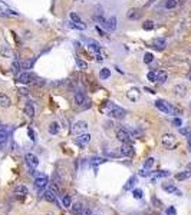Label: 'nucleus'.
<instances>
[{"label":"nucleus","instance_id":"obj_1","mask_svg":"<svg viewBox=\"0 0 191 215\" xmlns=\"http://www.w3.org/2000/svg\"><path fill=\"white\" fill-rule=\"evenodd\" d=\"M106 106H108V115L111 116V118H114V119H124L126 115L125 109H122L121 106H116L114 105V103H109V102H106Z\"/></svg>","mask_w":191,"mask_h":215},{"label":"nucleus","instance_id":"obj_2","mask_svg":"<svg viewBox=\"0 0 191 215\" xmlns=\"http://www.w3.org/2000/svg\"><path fill=\"white\" fill-rule=\"evenodd\" d=\"M155 108H157L158 110H161L163 113H171V115H175V113L178 112L174 106H171L168 102H165V100H163V99L155 100Z\"/></svg>","mask_w":191,"mask_h":215},{"label":"nucleus","instance_id":"obj_3","mask_svg":"<svg viewBox=\"0 0 191 215\" xmlns=\"http://www.w3.org/2000/svg\"><path fill=\"white\" fill-rule=\"evenodd\" d=\"M161 143H163L164 148L173 149L175 146V136L173 133H164L163 138H161Z\"/></svg>","mask_w":191,"mask_h":215},{"label":"nucleus","instance_id":"obj_4","mask_svg":"<svg viewBox=\"0 0 191 215\" xmlns=\"http://www.w3.org/2000/svg\"><path fill=\"white\" fill-rule=\"evenodd\" d=\"M81 39L88 44V47H89V49H92L95 53H101V44H99L96 40H93V39H89V37H85V36H82Z\"/></svg>","mask_w":191,"mask_h":215},{"label":"nucleus","instance_id":"obj_5","mask_svg":"<svg viewBox=\"0 0 191 215\" xmlns=\"http://www.w3.org/2000/svg\"><path fill=\"white\" fill-rule=\"evenodd\" d=\"M86 129H88L86 122L85 121H78L76 123H73V126H72V132L75 133V135H81V133H83Z\"/></svg>","mask_w":191,"mask_h":215},{"label":"nucleus","instance_id":"obj_6","mask_svg":"<svg viewBox=\"0 0 191 215\" xmlns=\"http://www.w3.org/2000/svg\"><path fill=\"white\" fill-rule=\"evenodd\" d=\"M33 79H35V76L30 72H22L20 75H17V82L22 83V85H27V83L33 82Z\"/></svg>","mask_w":191,"mask_h":215},{"label":"nucleus","instance_id":"obj_7","mask_svg":"<svg viewBox=\"0 0 191 215\" xmlns=\"http://www.w3.org/2000/svg\"><path fill=\"white\" fill-rule=\"evenodd\" d=\"M119 151H121V155H122V156H126V158H131V156H134V154H135V151L132 148V145H129V142L122 143V146H121Z\"/></svg>","mask_w":191,"mask_h":215},{"label":"nucleus","instance_id":"obj_8","mask_svg":"<svg viewBox=\"0 0 191 215\" xmlns=\"http://www.w3.org/2000/svg\"><path fill=\"white\" fill-rule=\"evenodd\" d=\"M116 138L119 139L122 143H125V142H129V141H132L131 138V135H129V132L126 131L125 128L124 129H119V131H116Z\"/></svg>","mask_w":191,"mask_h":215},{"label":"nucleus","instance_id":"obj_9","mask_svg":"<svg viewBox=\"0 0 191 215\" xmlns=\"http://www.w3.org/2000/svg\"><path fill=\"white\" fill-rule=\"evenodd\" d=\"M76 145H79L81 148H83V146H86L88 143L91 142V135L89 133H81V135H78L76 138Z\"/></svg>","mask_w":191,"mask_h":215},{"label":"nucleus","instance_id":"obj_10","mask_svg":"<svg viewBox=\"0 0 191 215\" xmlns=\"http://www.w3.org/2000/svg\"><path fill=\"white\" fill-rule=\"evenodd\" d=\"M25 159H26V164L30 168H36V166L39 165V159H38V156L36 155H33V154H26V156H25Z\"/></svg>","mask_w":191,"mask_h":215},{"label":"nucleus","instance_id":"obj_11","mask_svg":"<svg viewBox=\"0 0 191 215\" xmlns=\"http://www.w3.org/2000/svg\"><path fill=\"white\" fill-rule=\"evenodd\" d=\"M165 46H167V42H165V39L164 37H155L152 40V47L157 50H164L165 49Z\"/></svg>","mask_w":191,"mask_h":215},{"label":"nucleus","instance_id":"obj_12","mask_svg":"<svg viewBox=\"0 0 191 215\" xmlns=\"http://www.w3.org/2000/svg\"><path fill=\"white\" fill-rule=\"evenodd\" d=\"M48 181H49V179H48V177H45V175H39V177L35 179V182H33V184H35V187H36V188H39V189H43V188L48 185Z\"/></svg>","mask_w":191,"mask_h":215},{"label":"nucleus","instance_id":"obj_13","mask_svg":"<svg viewBox=\"0 0 191 215\" xmlns=\"http://www.w3.org/2000/svg\"><path fill=\"white\" fill-rule=\"evenodd\" d=\"M174 93H175V96H178V98H184V96L187 95V86L186 85H183V83L175 85L174 86Z\"/></svg>","mask_w":191,"mask_h":215},{"label":"nucleus","instance_id":"obj_14","mask_svg":"<svg viewBox=\"0 0 191 215\" xmlns=\"http://www.w3.org/2000/svg\"><path fill=\"white\" fill-rule=\"evenodd\" d=\"M163 189L165 191V192H168V194H177V195H180V191H178L177 187H175L174 184H171V182H164Z\"/></svg>","mask_w":191,"mask_h":215},{"label":"nucleus","instance_id":"obj_15","mask_svg":"<svg viewBox=\"0 0 191 215\" xmlns=\"http://www.w3.org/2000/svg\"><path fill=\"white\" fill-rule=\"evenodd\" d=\"M0 55H2V57H5V59H10V57H13V52H12V49L9 46L2 44L0 46Z\"/></svg>","mask_w":191,"mask_h":215},{"label":"nucleus","instance_id":"obj_16","mask_svg":"<svg viewBox=\"0 0 191 215\" xmlns=\"http://www.w3.org/2000/svg\"><path fill=\"white\" fill-rule=\"evenodd\" d=\"M105 28L108 29L109 32H115L116 30V17L111 16L109 19H106V26Z\"/></svg>","mask_w":191,"mask_h":215},{"label":"nucleus","instance_id":"obj_17","mask_svg":"<svg viewBox=\"0 0 191 215\" xmlns=\"http://www.w3.org/2000/svg\"><path fill=\"white\" fill-rule=\"evenodd\" d=\"M136 182H138V177H136V175H132V177L129 178L128 181H126L125 185H124V189H125V191H129V189H132V188L136 185Z\"/></svg>","mask_w":191,"mask_h":215},{"label":"nucleus","instance_id":"obj_18","mask_svg":"<svg viewBox=\"0 0 191 215\" xmlns=\"http://www.w3.org/2000/svg\"><path fill=\"white\" fill-rule=\"evenodd\" d=\"M126 17H128L129 20H136V19L141 17V11L138 10V9H129L128 13H126Z\"/></svg>","mask_w":191,"mask_h":215},{"label":"nucleus","instance_id":"obj_19","mask_svg":"<svg viewBox=\"0 0 191 215\" xmlns=\"http://www.w3.org/2000/svg\"><path fill=\"white\" fill-rule=\"evenodd\" d=\"M75 103L78 106H83V103H88L86 98H85V95L82 93V92H76L75 93Z\"/></svg>","mask_w":191,"mask_h":215},{"label":"nucleus","instance_id":"obj_20","mask_svg":"<svg viewBox=\"0 0 191 215\" xmlns=\"http://www.w3.org/2000/svg\"><path fill=\"white\" fill-rule=\"evenodd\" d=\"M139 89H136V88H132L129 89L128 92H126V96H128V99H131V100H136L138 98H139Z\"/></svg>","mask_w":191,"mask_h":215},{"label":"nucleus","instance_id":"obj_21","mask_svg":"<svg viewBox=\"0 0 191 215\" xmlns=\"http://www.w3.org/2000/svg\"><path fill=\"white\" fill-rule=\"evenodd\" d=\"M10 105H12L10 98H9L7 95H5V93L0 95V106H2V108H9Z\"/></svg>","mask_w":191,"mask_h":215},{"label":"nucleus","instance_id":"obj_22","mask_svg":"<svg viewBox=\"0 0 191 215\" xmlns=\"http://www.w3.org/2000/svg\"><path fill=\"white\" fill-rule=\"evenodd\" d=\"M27 192H29V189L25 185H17L15 188V195H17V197H25V195H27Z\"/></svg>","mask_w":191,"mask_h":215},{"label":"nucleus","instance_id":"obj_23","mask_svg":"<svg viewBox=\"0 0 191 215\" xmlns=\"http://www.w3.org/2000/svg\"><path fill=\"white\" fill-rule=\"evenodd\" d=\"M33 65H35V59H27V60H23L20 63V67L25 69L26 72H29L30 69H33Z\"/></svg>","mask_w":191,"mask_h":215},{"label":"nucleus","instance_id":"obj_24","mask_svg":"<svg viewBox=\"0 0 191 215\" xmlns=\"http://www.w3.org/2000/svg\"><path fill=\"white\" fill-rule=\"evenodd\" d=\"M167 79H168V75H167V72H164V70L157 72V83L163 85V83L167 82Z\"/></svg>","mask_w":191,"mask_h":215},{"label":"nucleus","instance_id":"obj_25","mask_svg":"<svg viewBox=\"0 0 191 215\" xmlns=\"http://www.w3.org/2000/svg\"><path fill=\"white\" fill-rule=\"evenodd\" d=\"M45 199L48 201V202H55L56 201V195H55L53 189H48V191H45Z\"/></svg>","mask_w":191,"mask_h":215},{"label":"nucleus","instance_id":"obj_26","mask_svg":"<svg viewBox=\"0 0 191 215\" xmlns=\"http://www.w3.org/2000/svg\"><path fill=\"white\" fill-rule=\"evenodd\" d=\"M59 123L58 122H52L49 125V128H48V131H49V133L50 135H58L59 133Z\"/></svg>","mask_w":191,"mask_h":215},{"label":"nucleus","instance_id":"obj_27","mask_svg":"<svg viewBox=\"0 0 191 215\" xmlns=\"http://www.w3.org/2000/svg\"><path fill=\"white\" fill-rule=\"evenodd\" d=\"M25 113H26L29 118H33V116H35V108H33L32 103H26V105H25Z\"/></svg>","mask_w":191,"mask_h":215},{"label":"nucleus","instance_id":"obj_28","mask_svg":"<svg viewBox=\"0 0 191 215\" xmlns=\"http://www.w3.org/2000/svg\"><path fill=\"white\" fill-rule=\"evenodd\" d=\"M7 139H9V133H7V131L0 128V145H5V143L7 142Z\"/></svg>","mask_w":191,"mask_h":215},{"label":"nucleus","instance_id":"obj_29","mask_svg":"<svg viewBox=\"0 0 191 215\" xmlns=\"http://www.w3.org/2000/svg\"><path fill=\"white\" fill-rule=\"evenodd\" d=\"M190 177H191V172L190 171H184V172L177 174V175H175V179H178V181H184V179H188Z\"/></svg>","mask_w":191,"mask_h":215},{"label":"nucleus","instance_id":"obj_30","mask_svg":"<svg viewBox=\"0 0 191 215\" xmlns=\"http://www.w3.org/2000/svg\"><path fill=\"white\" fill-rule=\"evenodd\" d=\"M20 70H22V67H20V62L15 60L13 63H12V72H13L15 75H20Z\"/></svg>","mask_w":191,"mask_h":215},{"label":"nucleus","instance_id":"obj_31","mask_svg":"<svg viewBox=\"0 0 191 215\" xmlns=\"http://www.w3.org/2000/svg\"><path fill=\"white\" fill-rule=\"evenodd\" d=\"M82 210H83V205H82L81 202H76V204L72 205V212L75 215H81Z\"/></svg>","mask_w":191,"mask_h":215},{"label":"nucleus","instance_id":"obj_32","mask_svg":"<svg viewBox=\"0 0 191 215\" xmlns=\"http://www.w3.org/2000/svg\"><path fill=\"white\" fill-rule=\"evenodd\" d=\"M177 6H178V0H165V9L171 10V9H175Z\"/></svg>","mask_w":191,"mask_h":215},{"label":"nucleus","instance_id":"obj_33","mask_svg":"<svg viewBox=\"0 0 191 215\" xmlns=\"http://www.w3.org/2000/svg\"><path fill=\"white\" fill-rule=\"evenodd\" d=\"M109 76H111V70H109L108 67H104V69H101V72H99V77H101L102 80L108 79Z\"/></svg>","mask_w":191,"mask_h":215},{"label":"nucleus","instance_id":"obj_34","mask_svg":"<svg viewBox=\"0 0 191 215\" xmlns=\"http://www.w3.org/2000/svg\"><path fill=\"white\" fill-rule=\"evenodd\" d=\"M154 26H155V24H154L152 20H145V22L142 23V29H144V30H152Z\"/></svg>","mask_w":191,"mask_h":215},{"label":"nucleus","instance_id":"obj_35","mask_svg":"<svg viewBox=\"0 0 191 215\" xmlns=\"http://www.w3.org/2000/svg\"><path fill=\"white\" fill-rule=\"evenodd\" d=\"M69 17H71L72 23H82V20H81V17H79V15H78V13H75V11H71Z\"/></svg>","mask_w":191,"mask_h":215},{"label":"nucleus","instance_id":"obj_36","mask_svg":"<svg viewBox=\"0 0 191 215\" xmlns=\"http://www.w3.org/2000/svg\"><path fill=\"white\" fill-rule=\"evenodd\" d=\"M76 66L81 69V70H86L88 69V63L85 60H82V59H76Z\"/></svg>","mask_w":191,"mask_h":215},{"label":"nucleus","instance_id":"obj_37","mask_svg":"<svg viewBox=\"0 0 191 215\" xmlns=\"http://www.w3.org/2000/svg\"><path fill=\"white\" fill-rule=\"evenodd\" d=\"M154 62V55L152 53H145L144 55V63H147V65H149V63H152Z\"/></svg>","mask_w":191,"mask_h":215},{"label":"nucleus","instance_id":"obj_38","mask_svg":"<svg viewBox=\"0 0 191 215\" xmlns=\"http://www.w3.org/2000/svg\"><path fill=\"white\" fill-rule=\"evenodd\" d=\"M105 155H108V156H114V158H118V156H121V151H111V149H106V151H105Z\"/></svg>","mask_w":191,"mask_h":215},{"label":"nucleus","instance_id":"obj_39","mask_svg":"<svg viewBox=\"0 0 191 215\" xmlns=\"http://www.w3.org/2000/svg\"><path fill=\"white\" fill-rule=\"evenodd\" d=\"M147 79L149 82H157V72H148Z\"/></svg>","mask_w":191,"mask_h":215},{"label":"nucleus","instance_id":"obj_40","mask_svg":"<svg viewBox=\"0 0 191 215\" xmlns=\"http://www.w3.org/2000/svg\"><path fill=\"white\" fill-rule=\"evenodd\" d=\"M71 205H72L71 197H69V195H65V197H63V207H65V208H69Z\"/></svg>","mask_w":191,"mask_h":215},{"label":"nucleus","instance_id":"obj_41","mask_svg":"<svg viewBox=\"0 0 191 215\" xmlns=\"http://www.w3.org/2000/svg\"><path fill=\"white\" fill-rule=\"evenodd\" d=\"M180 133L181 135H184L186 138H191V131L188 128H180Z\"/></svg>","mask_w":191,"mask_h":215},{"label":"nucleus","instance_id":"obj_42","mask_svg":"<svg viewBox=\"0 0 191 215\" xmlns=\"http://www.w3.org/2000/svg\"><path fill=\"white\" fill-rule=\"evenodd\" d=\"M132 195H134V198L135 199H141L142 198V189L135 188V189H134V192H132Z\"/></svg>","mask_w":191,"mask_h":215},{"label":"nucleus","instance_id":"obj_43","mask_svg":"<svg viewBox=\"0 0 191 215\" xmlns=\"http://www.w3.org/2000/svg\"><path fill=\"white\" fill-rule=\"evenodd\" d=\"M104 162H106V159H105V158H93L91 164H92L93 166H96V165H99V164H104Z\"/></svg>","mask_w":191,"mask_h":215},{"label":"nucleus","instance_id":"obj_44","mask_svg":"<svg viewBox=\"0 0 191 215\" xmlns=\"http://www.w3.org/2000/svg\"><path fill=\"white\" fill-rule=\"evenodd\" d=\"M155 177L157 178H167V177H169V172L168 171H157Z\"/></svg>","mask_w":191,"mask_h":215},{"label":"nucleus","instance_id":"obj_45","mask_svg":"<svg viewBox=\"0 0 191 215\" xmlns=\"http://www.w3.org/2000/svg\"><path fill=\"white\" fill-rule=\"evenodd\" d=\"M152 165H154V158H148L145 161V164H144V169H149Z\"/></svg>","mask_w":191,"mask_h":215},{"label":"nucleus","instance_id":"obj_46","mask_svg":"<svg viewBox=\"0 0 191 215\" xmlns=\"http://www.w3.org/2000/svg\"><path fill=\"white\" fill-rule=\"evenodd\" d=\"M71 26L75 29H81V30H85V29H86V24H83V23H71Z\"/></svg>","mask_w":191,"mask_h":215},{"label":"nucleus","instance_id":"obj_47","mask_svg":"<svg viewBox=\"0 0 191 215\" xmlns=\"http://www.w3.org/2000/svg\"><path fill=\"white\" fill-rule=\"evenodd\" d=\"M27 133H29V138L32 139V141H36V133H35V131H33L32 128L27 129Z\"/></svg>","mask_w":191,"mask_h":215},{"label":"nucleus","instance_id":"obj_48","mask_svg":"<svg viewBox=\"0 0 191 215\" xmlns=\"http://www.w3.org/2000/svg\"><path fill=\"white\" fill-rule=\"evenodd\" d=\"M167 215H177V211H175L174 207H169V208H167Z\"/></svg>","mask_w":191,"mask_h":215},{"label":"nucleus","instance_id":"obj_49","mask_svg":"<svg viewBox=\"0 0 191 215\" xmlns=\"http://www.w3.org/2000/svg\"><path fill=\"white\" fill-rule=\"evenodd\" d=\"M33 82L36 83L38 86H45V85H46V80H43V79H36V80H33Z\"/></svg>","mask_w":191,"mask_h":215},{"label":"nucleus","instance_id":"obj_50","mask_svg":"<svg viewBox=\"0 0 191 215\" xmlns=\"http://www.w3.org/2000/svg\"><path fill=\"white\" fill-rule=\"evenodd\" d=\"M81 215H92V212H91V210H89V208H85V207H83V210H82Z\"/></svg>","mask_w":191,"mask_h":215},{"label":"nucleus","instance_id":"obj_51","mask_svg":"<svg viewBox=\"0 0 191 215\" xmlns=\"http://www.w3.org/2000/svg\"><path fill=\"white\" fill-rule=\"evenodd\" d=\"M173 123H174L175 126H181L183 125V122H181L180 118H174V121H173Z\"/></svg>","mask_w":191,"mask_h":215},{"label":"nucleus","instance_id":"obj_52","mask_svg":"<svg viewBox=\"0 0 191 215\" xmlns=\"http://www.w3.org/2000/svg\"><path fill=\"white\" fill-rule=\"evenodd\" d=\"M152 204L155 205V207H161V202H159V201L155 198V197H152Z\"/></svg>","mask_w":191,"mask_h":215},{"label":"nucleus","instance_id":"obj_53","mask_svg":"<svg viewBox=\"0 0 191 215\" xmlns=\"http://www.w3.org/2000/svg\"><path fill=\"white\" fill-rule=\"evenodd\" d=\"M139 175H141V177H148L149 172H147V169H141V171H139Z\"/></svg>","mask_w":191,"mask_h":215},{"label":"nucleus","instance_id":"obj_54","mask_svg":"<svg viewBox=\"0 0 191 215\" xmlns=\"http://www.w3.org/2000/svg\"><path fill=\"white\" fill-rule=\"evenodd\" d=\"M27 92H29V90H27V89H25V88L19 89V93H20V95H27Z\"/></svg>","mask_w":191,"mask_h":215},{"label":"nucleus","instance_id":"obj_55","mask_svg":"<svg viewBox=\"0 0 191 215\" xmlns=\"http://www.w3.org/2000/svg\"><path fill=\"white\" fill-rule=\"evenodd\" d=\"M96 60H98V62H102V60H104V56L101 55V53H96Z\"/></svg>","mask_w":191,"mask_h":215},{"label":"nucleus","instance_id":"obj_56","mask_svg":"<svg viewBox=\"0 0 191 215\" xmlns=\"http://www.w3.org/2000/svg\"><path fill=\"white\" fill-rule=\"evenodd\" d=\"M188 151L191 152V138H188Z\"/></svg>","mask_w":191,"mask_h":215},{"label":"nucleus","instance_id":"obj_57","mask_svg":"<svg viewBox=\"0 0 191 215\" xmlns=\"http://www.w3.org/2000/svg\"><path fill=\"white\" fill-rule=\"evenodd\" d=\"M187 79H188V80H191V69H190V72L187 73Z\"/></svg>","mask_w":191,"mask_h":215},{"label":"nucleus","instance_id":"obj_58","mask_svg":"<svg viewBox=\"0 0 191 215\" xmlns=\"http://www.w3.org/2000/svg\"><path fill=\"white\" fill-rule=\"evenodd\" d=\"M145 92H149V93H155L152 89H148V88H145Z\"/></svg>","mask_w":191,"mask_h":215},{"label":"nucleus","instance_id":"obj_59","mask_svg":"<svg viewBox=\"0 0 191 215\" xmlns=\"http://www.w3.org/2000/svg\"><path fill=\"white\" fill-rule=\"evenodd\" d=\"M76 2H81V3H83V0H76Z\"/></svg>","mask_w":191,"mask_h":215},{"label":"nucleus","instance_id":"obj_60","mask_svg":"<svg viewBox=\"0 0 191 215\" xmlns=\"http://www.w3.org/2000/svg\"><path fill=\"white\" fill-rule=\"evenodd\" d=\"M0 11H2V9H0Z\"/></svg>","mask_w":191,"mask_h":215}]
</instances>
